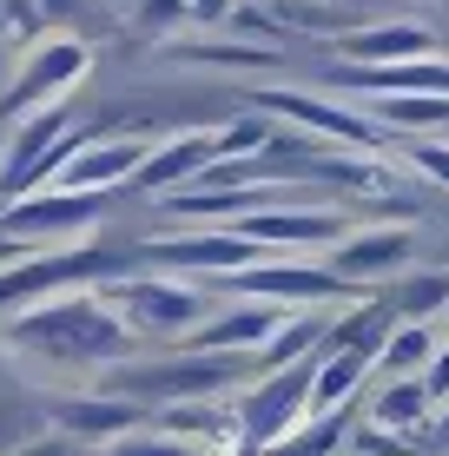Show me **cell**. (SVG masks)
<instances>
[{"mask_svg": "<svg viewBox=\"0 0 449 456\" xmlns=\"http://www.w3.org/2000/svg\"><path fill=\"white\" fill-rule=\"evenodd\" d=\"M225 291L231 297H258V305H277V311H317V305L350 297L357 285H344V278H337L331 265H317V258H285V251H271V258L231 272Z\"/></svg>", "mask_w": 449, "mask_h": 456, "instance_id": "cell-7", "label": "cell"}, {"mask_svg": "<svg viewBox=\"0 0 449 456\" xmlns=\"http://www.w3.org/2000/svg\"><path fill=\"white\" fill-rule=\"evenodd\" d=\"M212 159H219V126H205V133H172L165 146L146 152V166L132 172V185L152 192V199H172V192H185V185H198V172H205Z\"/></svg>", "mask_w": 449, "mask_h": 456, "instance_id": "cell-16", "label": "cell"}, {"mask_svg": "<svg viewBox=\"0 0 449 456\" xmlns=\"http://www.w3.org/2000/svg\"><path fill=\"white\" fill-rule=\"evenodd\" d=\"M429 444H437V450H449V403H443V417L429 423Z\"/></svg>", "mask_w": 449, "mask_h": 456, "instance_id": "cell-35", "label": "cell"}, {"mask_svg": "<svg viewBox=\"0 0 449 456\" xmlns=\"http://www.w3.org/2000/svg\"><path fill=\"white\" fill-rule=\"evenodd\" d=\"M106 212V192H67V185H46V192H27L13 206H0V225L13 239H27L34 251L46 245H80Z\"/></svg>", "mask_w": 449, "mask_h": 456, "instance_id": "cell-8", "label": "cell"}, {"mask_svg": "<svg viewBox=\"0 0 449 456\" xmlns=\"http://www.w3.org/2000/svg\"><path fill=\"white\" fill-rule=\"evenodd\" d=\"M410 258H416V225H364V232H350L337 251H324V265H331L344 285H377V278H397Z\"/></svg>", "mask_w": 449, "mask_h": 456, "instance_id": "cell-14", "label": "cell"}, {"mask_svg": "<svg viewBox=\"0 0 449 456\" xmlns=\"http://www.w3.org/2000/svg\"><path fill=\"white\" fill-rule=\"evenodd\" d=\"M0 34H7V0H0Z\"/></svg>", "mask_w": 449, "mask_h": 456, "instance_id": "cell-36", "label": "cell"}, {"mask_svg": "<svg viewBox=\"0 0 449 456\" xmlns=\"http://www.w3.org/2000/svg\"><path fill=\"white\" fill-rule=\"evenodd\" d=\"M146 152H152V139H139V133H106V139L92 133L86 146L60 166L53 185H67V192H113V185H132V172L146 166Z\"/></svg>", "mask_w": 449, "mask_h": 456, "instance_id": "cell-15", "label": "cell"}, {"mask_svg": "<svg viewBox=\"0 0 449 456\" xmlns=\"http://www.w3.org/2000/svg\"><path fill=\"white\" fill-rule=\"evenodd\" d=\"M337 53L350 60V67H397V60H429L443 53L437 34L416 20H377V27H344V34L331 40Z\"/></svg>", "mask_w": 449, "mask_h": 456, "instance_id": "cell-18", "label": "cell"}, {"mask_svg": "<svg viewBox=\"0 0 449 456\" xmlns=\"http://www.w3.org/2000/svg\"><path fill=\"white\" fill-rule=\"evenodd\" d=\"M86 139L92 133L73 126L67 106H46V113L20 119L0 139V206H13V199H27V192H46V185L60 179V166H67Z\"/></svg>", "mask_w": 449, "mask_h": 456, "instance_id": "cell-4", "label": "cell"}, {"mask_svg": "<svg viewBox=\"0 0 449 456\" xmlns=\"http://www.w3.org/2000/svg\"><path fill=\"white\" fill-rule=\"evenodd\" d=\"M443 331H449V311H443Z\"/></svg>", "mask_w": 449, "mask_h": 456, "instance_id": "cell-37", "label": "cell"}, {"mask_svg": "<svg viewBox=\"0 0 449 456\" xmlns=\"http://www.w3.org/2000/svg\"><path fill=\"white\" fill-rule=\"evenodd\" d=\"M423 384H429V397L449 403V338H443V351H437V364L423 370Z\"/></svg>", "mask_w": 449, "mask_h": 456, "instance_id": "cell-32", "label": "cell"}, {"mask_svg": "<svg viewBox=\"0 0 449 456\" xmlns=\"http://www.w3.org/2000/svg\"><path fill=\"white\" fill-rule=\"evenodd\" d=\"M139 251H146V272H172V278H231V272H245V265L271 258V251H258L245 232H231V225L172 232V239H152Z\"/></svg>", "mask_w": 449, "mask_h": 456, "instance_id": "cell-9", "label": "cell"}, {"mask_svg": "<svg viewBox=\"0 0 449 456\" xmlns=\"http://www.w3.org/2000/svg\"><path fill=\"white\" fill-rule=\"evenodd\" d=\"M53 430L60 436H73V444H119V436H132V430H146V403H132V397H113V390H80V397H53Z\"/></svg>", "mask_w": 449, "mask_h": 456, "instance_id": "cell-13", "label": "cell"}, {"mask_svg": "<svg viewBox=\"0 0 449 456\" xmlns=\"http://www.w3.org/2000/svg\"><path fill=\"white\" fill-rule=\"evenodd\" d=\"M258 113H285L298 119L311 139H324V146H344V152H377L383 146V126L350 113V106L324 100V93H298V86H265L258 93Z\"/></svg>", "mask_w": 449, "mask_h": 456, "instance_id": "cell-11", "label": "cell"}, {"mask_svg": "<svg viewBox=\"0 0 449 456\" xmlns=\"http://www.w3.org/2000/svg\"><path fill=\"white\" fill-rule=\"evenodd\" d=\"M13 456H86V444H73V436H27V444L20 450H13Z\"/></svg>", "mask_w": 449, "mask_h": 456, "instance_id": "cell-30", "label": "cell"}, {"mask_svg": "<svg viewBox=\"0 0 449 456\" xmlns=\"http://www.w3.org/2000/svg\"><path fill=\"white\" fill-rule=\"evenodd\" d=\"M179 20H192V7H185V0H139V34L165 40Z\"/></svg>", "mask_w": 449, "mask_h": 456, "instance_id": "cell-29", "label": "cell"}, {"mask_svg": "<svg viewBox=\"0 0 449 456\" xmlns=\"http://www.w3.org/2000/svg\"><path fill=\"white\" fill-rule=\"evenodd\" d=\"M231 232H245L258 251H298V258H311V251H337L350 239V218L337 212V206H265V212H252V218H238Z\"/></svg>", "mask_w": 449, "mask_h": 456, "instance_id": "cell-10", "label": "cell"}, {"mask_svg": "<svg viewBox=\"0 0 449 456\" xmlns=\"http://www.w3.org/2000/svg\"><path fill=\"white\" fill-rule=\"evenodd\" d=\"M437 351H443L437 324H397L390 344H383V357H377V370L383 377H423L429 364H437Z\"/></svg>", "mask_w": 449, "mask_h": 456, "instance_id": "cell-23", "label": "cell"}, {"mask_svg": "<svg viewBox=\"0 0 449 456\" xmlns=\"http://www.w3.org/2000/svg\"><path fill=\"white\" fill-rule=\"evenodd\" d=\"M86 7H92V0H40L46 20H73V13H86Z\"/></svg>", "mask_w": 449, "mask_h": 456, "instance_id": "cell-34", "label": "cell"}, {"mask_svg": "<svg viewBox=\"0 0 449 456\" xmlns=\"http://www.w3.org/2000/svg\"><path fill=\"white\" fill-rule=\"evenodd\" d=\"M86 67H92L86 40H73V34H46V40L34 46V53L20 60L13 86L0 93V119H7V126H20V119L46 113V106H60L73 86L86 80Z\"/></svg>", "mask_w": 449, "mask_h": 456, "instance_id": "cell-6", "label": "cell"}, {"mask_svg": "<svg viewBox=\"0 0 449 456\" xmlns=\"http://www.w3.org/2000/svg\"><path fill=\"white\" fill-rule=\"evenodd\" d=\"M185 7H192L198 27H225L231 13H238V0H185Z\"/></svg>", "mask_w": 449, "mask_h": 456, "instance_id": "cell-31", "label": "cell"}, {"mask_svg": "<svg viewBox=\"0 0 449 456\" xmlns=\"http://www.w3.org/2000/svg\"><path fill=\"white\" fill-rule=\"evenodd\" d=\"M285 324V311L277 305H258V297H225L219 311H212L205 324H198L192 338L179 344V351H212V357H258L271 344V331Z\"/></svg>", "mask_w": 449, "mask_h": 456, "instance_id": "cell-12", "label": "cell"}, {"mask_svg": "<svg viewBox=\"0 0 449 456\" xmlns=\"http://www.w3.org/2000/svg\"><path fill=\"white\" fill-rule=\"evenodd\" d=\"M159 430L198 444L205 456H245V417H238V397H192V403H165L159 411Z\"/></svg>", "mask_w": 449, "mask_h": 456, "instance_id": "cell-17", "label": "cell"}, {"mask_svg": "<svg viewBox=\"0 0 449 456\" xmlns=\"http://www.w3.org/2000/svg\"><path fill=\"white\" fill-rule=\"evenodd\" d=\"M132 265H146V251H100V245L27 251L20 265L0 272V318H20V311L46 305V297H67V291H100L113 278H132Z\"/></svg>", "mask_w": 449, "mask_h": 456, "instance_id": "cell-2", "label": "cell"}, {"mask_svg": "<svg viewBox=\"0 0 449 456\" xmlns=\"http://www.w3.org/2000/svg\"><path fill=\"white\" fill-rule=\"evenodd\" d=\"M311 384H317V357L285 364L271 377H252L238 390V417H245V456L258 450H285L291 436L311 423Z\"/></svg>", "mask_w": 449, "mask_h": 456, "instance_id": "cell-5", "label": "cell"}, {"mask_svg": "<svg viewBox=\"0 0 449 456\" xmlns=\"http://www.w3.org/2000/svg\"><path fill=\"white\" fill-rule=\"evenodd\" d=\"M100 456H205V450L172 436V430H132V436H119V444H106Z\"/></svg>", "mask_w": 449, "mask_h": 456, "instance_id": "cell-27", "label": "cell"}, {"mask_svg": "<svg viewBox=\"0 0 449 456\" xmlns=\"http://www.w3.org/2000/svg\"><path fill=\"white\" fill-rule=\"evenodd\" d=\"M404 159L423 172V179H437L443 192H449V139H410L404 146Z\"/></svg>", "mask_w": 449, "mask_h": 456, "instance_id": "cell-28", "label": "cell"}, {"mask_svg": "<svg viewBox=\"0 0 449 456\" xmlns=\"http://www.w3.org/2000/svg\"><path fill=\"white\" fill-rule=\"evenodd\" d=\"M337 93L350 100H404V93H449V60H397V67H350L337 73Z\"/></svg>", "mask_w": 449, "mask_h": 456, "instance_id": "cell-19", "label": "cell"}, {"mask_svg": "<svg viewBox=\"0 0 449 456\" xmlns=\"http://www.w3.org/2000/svg\"><path fill=\"white\" fill-rule=\"evenodd\" d=\"M192 67H271V46L258 40H198V46H172Z\"/></svg>", "mask_w": 449, "mask_h": 456, "instance_id": "cell-26", "label": "cell"}, {"mask_svg": "<svg viewBox=\"0 0 449 456\" xmlns=\"http://www.w3.org/2000/svg\"><path fill=\"white\" fill-rule=\"evenodd\" d=\"M100 291L139 331V344H172V351L219 311V297L198 285V278H172V272H132V278H113Z\"/></svg>", "mask_w": 449, "mask_h": 456, "instance_id": "cell-3", "label": "cell"}, {"mask_svg": "<svg viewBox=\"0 0 449 456\" xmlns=\"http://www.w3.org/2000/svg\"><path fill=\"white\" fill-rule=\"evenodd\" d=\"M27 251H34V245H27V239H13V232L0 225V272H7V265H20Z\"/></svg>", "mask_w": 449, "mask_h": 456, "instance_id": "cell-33", "label": "cell"}, {"mask_svg": "<svg viewBox=\"0 0 449 456\" xmlns=\"http://www.w3.org/2000/svg\"><path fill=\"white\" fill-rule=\"evenodd\" d=\"M390 305H397V318H404V324H437L443 311H449V272H416V278H404Z\"/></svg>", "mask_w": 449, "mask_h": 456, "instance_id": "cell-25", "label": "cell"}, {"mask_svg": "<svg viewBox=\"0 0 449 456\" xmlns=\"http://www.w3.org/2000/svg\"><path fill=\"white\" fill-rule=\"evenodd\" d=\"M324 338H331V311H285V324H277L271 344L258 351V377H271V370H285V364H304V357H317Z\"/></svg>", "mask_w": 449, "mask_h": 456, "instance_id": "cell-21", "label": "cell"}, {"mask_svg": "<svg viewBox=\"0 0 449 456\" xmlns=\"http://www.w3.org/2000/svg\"><path fill=\"white\" fill-rule=\"evenodd\" d=\"M377 370L357 351H317V384H311V417H337L364 390V377Z\"/></svg>", "mask_w": 449, "mask_h": 456, "instance_id": "cell-22", "label": "cell"}, {"mask_svg": "<svg viewBox=\"0 0 449 456\" xmlns=\"http://www.w3.org/2000/svg\"><path fill=\"white\" fill-rule=\"evenodd\" d=\"M370 430L383 436H416L423 423H437V397H429L423 377H383V390L370 397Z\"/></svg>", "mask_w": 449, "mask_h": 456, "instance_id": "cell-20", "label": "cell"}, {"mask_svg": "<svg viewBox=\"0 0 449 456\" xmlns=\"http://www.w3.org/2000/svg\"><path fill=\"white\" fill-rule=\"evenodd\" d=\"M0 344L46 370H113V364H132L139 331L106 305V291H67V297H46V305L7 318Z\"/></svg>", "mask_w": 449, "mask_h": 456, "instance_id": "cell-1", "label": "cell"}, {"mask_svg": "<svg viewBox=\"0 0 449 456\" xmlns=\"http://www.w3.org/2000/svg\"><path fill=\"white\" fill-rule=\"evenodd\" d=\"M370 119L383 133H429L449 119V93H404V100H370Z\"/></svg>", "mask_w": 449, "mask_h": 456, "instance_id": "cell-24", "label": "cell"}]
</instances>
